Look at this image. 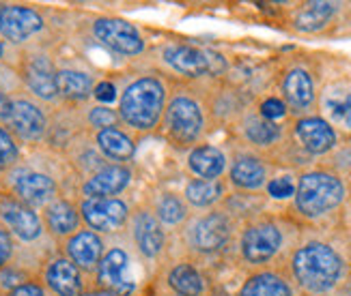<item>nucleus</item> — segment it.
<instances>
[{"mask_svg":"<svg viewBox=\"0 0 351 296\" xmlns=\"http://www.w3.org/2000/svg\"><path fill=\"white\" fill-rule=\"evenodd\" d=\"M84 296H114V294L108 290H101V288H93V290H86Z\"/></svg>","mask_w":351,"mask_h":296,"instance_id":"c03bdc74","label":"nucleus"},{"mask_svg":"<svg viewBox=\"0 0 351 296\" xmlns=\"http://www.w3.org/2000/svg\"><path fill=\"white\" fill-rule=\"evenodd\" d=\"M0 226H3L15 241L26 243V245L41 241L45 234L41 215L5 189L0 191Z\"/></svg>","mask_w":351,"mask_h":296,"instance_id":"2eb2a0df","label":"nucleus"},{"mask_svg":"<svg viewBox=\"0 0 351 296\" xmlns=\"http://www.w3.org/2000/svg\"><path fill=\"white\" fill-rule=\"evenodd\" d=\"M43 286L52 296H84V273L63 254L50 258L43 267Z\"/></svg>","mask_w":351,"mask_h":296,"instance_id":"5701e85b","label":"nucleus"},{"mask_svg":"<svg viewBox=\"0 0 351 296\" xmlns=\"http://www.w3.org/2000/svg\"><path fill=\"white\" fill-rule=\"evenodd\" d=\"M45 33L41 11L28 5H0V37L11 48H22Z\"/></svg>","mask_w":351,"mask_h":296,"instance_id":"dca6fc26","label":"nucleus"},{"mask_svg":"<svg viewBox=\"0 0 351 296\" xmlns=\"http://www.w3.org/2000/svg\"><path fill=\"white\" fill-rule=\"evenodd\" d=\"M50 114L45 112L41 101L33 99L28 92H13V110L7 129L15 135L20 144L37 146L43 144L50 131Z\"/></svg>","mask_w":351,"mask_h":296,"instance_id":"9d476101","label":"nucleus"},{"mask_svg":"<svg viewBox=\"0 0 351 296\" xmlns=\"http://www.w3.org/2000/svg\"><path fill=\"white\" fill-rule=\"evenodd\" d=\"M3 189L15 196L30 208H43L60 198V185L52 172L30 163H18L3 174Z\"/></svg>","mask_w":351,"mask_h":296,"instance_id":"6e6552de","label":"nucleus"},{"mask_svg":"<svg viewBox=\"0 0 351 296\" xmlns=\"http://www.w3.org/2000/svg\"><path fill=\"white\" fill-rule=\"evenodd\" d=\"M60 247H63V256L67 260H71L84 275L97 273V267H99L104 252H106V243H104L101 234H97V232L88 230V228L78 230L73 237L60 243Z\"/></svg>","mask_w":351,"mask_h":296,"instance_id":"4be33fe9","label":"nucleus"},{"mask_svg":"<svg viewBox=\"0 0 351 296\" xmlns=\"http://www.w3.org/2000/svg\"><path fill=\"white\" fill-rule=\"evenodd\" d=\"M0 90H3V92H20V90H24L20 77H18V71H15L13 65H5V62H0Z\"/></svg>","mask_w":351,"mask_h":296,"instance_id":"4c0bfd02","label":"nucleus"},{"mask_svg":"<svg viewBox=\"0 0 351 296\" xmlns=\"http://www.w3.org/2000/svg\"><path fill=\"white\" fill-rule=\"evenodd\" d=\"M228 183L237 191L256 193L269 183V163L263 154L254 150H241L228 161Z\"/></svg>","mask_w":351,"mask_h":296,"instance_id":"aec40b11","label":"nucleus"},{"mask_svg":"<svg viewBox=\"0 0 351 296\" xmlns=\"http://www.w3.org/2000/svg\"><path fill=\"white\" fill-rule=\"evenodd\" d=\"M134 178V172L128 165H117L108 163L99 167L97 172L86 176L80 185V200H90V198H119L123 193Z\"/></svg>","mask_w":351,"mask_h":296,"instance_id":"393cba45","label":"nucleus"},{"mask_svg":"<svg viewBox=\"0 0 351 296\" xmlns=\"http://www.w3.org/2000/svg\"><path fill=\"white\" fill-rule=\"evenodd\" d=\"M237 221L224 208H209L183 226V243L194 256H216L235 241Z\"/></svg>","mask_w":351,"mask_h":296,"instance_id":"39448f33","label":"nucleus"},{"mask_svg":"<svg viewBox=\"0 0 351 296\" xmlns=\"http://www.w3.org/2000/svg\"><path fill=\"white\" fill-rule=\"evenodd\" d=\"M280 99L285 101L287 110L293 112L298 118L311 116L317 110V80L306 65H291L280 77Z\"/></svg>","mask_w":351,"mask_h":296,"instance_id":"f3484780","label":"nucleus"},{"mask_svg":"<svg viewBox=\"0 0 351 296\" xmlns=\"http://www.w3.org/2000/svg\"><path fill=\"white\" fill-rule=\"evenodd\" d=\"M11 110H13V92L0 90V124H5V127L11 118Z\"/></svg>","mask_w":351,"mask_h":296,"instance_id":"79ce46f5","label":"nucleus"},{"mask_svg":"<svg viewBox=\"0 0 351 296\" xmlns=\"http://www.w3.org/2000/svg\"><path fill=\"white\" fill-rule=\"evenodd\" d=\"M169 296H177V294H169Z\"/></svg>","mask_w":351,"mask_h":296,"instance_id":"a18cd8bd","label":"nucleus"},{"mask_svg":"<svg viewBox=\"0 0 351 296\" xmlns=\"http://www.w3.org/2000/svg\"><path fill=\"white\" fill-rule=\"evenodd\" d=\"M5 296H50V292H48V288H45L41 282H37V279H30V282L22 284L20 288H15V290H11Z\"/></svg>","mask_w":351,"mask_h":296,"instance_id":"a19ab883","label":"nucleus"},{"mask_svg":"<svg viewBox=\"0 0 351 296\" xmlns=\"http://www.w3.org/2000/svg\"><path fill=\"white\" fill-rule=\"evenodd\" d=\"M128 230L136 254L143 260H158L166 252L169 234H166L164 226L158 221V217L149 208V204H138L132 211Z\"/></svg>","mask_w":351,"mask_h":296,"instance_id":"4468645a","label":"nucleus"},{"mask_svg":"<svg viewBox=\"0 0 351 296\" xmlns=\"http://www.w3.org/2000/svg\"><path fill=\"white\" fill-rule=\"evenodd\" d=\"M295 185H298V178L291 176V174H285V176H276L271 178L267 185H265V191L271 200H289L295 196Z\"/></svg>","mask_w":351,"mask_h":296,"instance_id":"c9c22d12","label":"nucleus"},{"mask_svg":"<svg viewBox=\"0 0 351 296\" xmlns=\"http://www.w3.org/2000/svg\"><path fill=\"white\" fill-rule=\"evenodd\" d=\"M289 273L298 292L306 296H328L347 277V260L337 247L311 239L300 243L289 258Z\"/></svg>","mask_w":351,"mask_h":296,"instance_id":"f03ea898","label":"nucleus"},{"mask_svg":"<svg viewBox=\"0 0 351 296\" xmlns=\"http://www.w3.org/2000/svg\"><path fill=\"white\" fill-rule=\"evenodd\" d=\"M211 124L207 92L198 82H175L160 120V135L173 148L198 146Z\"/></svg>","mask_w":351,"mask_h":296,"instance_id":"f257e3e1","label":"nucleus"},{"mask_svg":"<svg viewBox=\"0 0 351 296\" xmlns=\"http://www.w3.org/2000/svg\"><path fill=\"white\" fill-rule=\"evenodd\" d=\"M82 224L97 234H119L130 224V204L121 198H90L80 200Z\"/></svg>","mask_w":351,"mask_h":296,"instance_id":"ddd939ff","label":"nucleus"},{"mask_svg":"<svg viewBox=\"0 0 351 296\" xmlns=\"http://www.w3.org/2000/svg\"><path fill=\"white\" fill-rule=\"evenodd\" d=\"M24 92L41 101L43 105L60 103L56 88V62L41 48H28L18 52V60L13 62Z\"/></svg>","mask_w":351,"mask_h":296,"instance_id":"1a4fd4ad","label":"nucleus"},{"mask_svg":"<svg viewBox=\"0 0 351 296\" xmlns=\"http://www.w3.org/2000/svg\"><path fill=\"white\" fill-rule=\"evenodd\" d=\"M226 198V183L222 178L218 180H203V178H192L186 185L183 191V200L188 202L190 208L198 211H209L222 204Z\"/></svg>","mask_w":351,"mask_h":296,"instance_id":"7c9ffc66","label":"nucleus"},{"mask_svg":"<svg viewBox=\"0 0 351 296\" xmlns=\"http://www.w3.org/2000/svg\"><path fill=\"white\" fill-rule=\"evenodd\" d=\"M20 157H22L20 142L15 139V135L5 127V124H0V172L5 174L7 170L18 165Z\"/></svg>","mask_w":351,"mask_h":296,"instance_id":"f704fd0d","label":"nucleus"},{"mask_svg":"<svg viewBox=\"0 0 351 296\" xmlns=\"http://www.w3.org/2000/svg\"><path fill=\"white\" fill-rule=\"evenodd\" d=\"M41 221L45 228V234H50L56 243H63L75 232L82 230V217L80 208L69 198H56L48 206L41 208Z\"/></svg>","mask_w":351,"mask_h":296,"instance_id":"b1692460","label":"nucleus"},{"mask_svg":"<svg viewBox=\"0 0 351 296\" xmlns=\"http://www.w3.org/2000/svg\"><path fill=\"white\" fill-rule=\"evenodd\" d=\"M97 288L108 290L114 296H134L138 292V275L134 267V256L123 245H112L104 252L95 273Z\"/></svg>","mask_w":351,"mask_h":296,"instance_id":"9b49d317","label":"nucleus"},{"mask_svg":"<svg viewBox=\"0 0 351 296\" xmlns=\"http://www.w3.org/2000/svg\"><path fill=\"white\" fill-rule=\"evenodd\" d=\"M11 58L18 60V56H11V45L0 37V62H5V65H11Z\"/></svg>","mask_w":351,"mask_h":296,"instance_id":"37998d69","label":"nucleus"},{"mask_svg":"<svg viewBox=\"0 0 351 296\" xmlns=\"http://www.w3.org/2000/svg\"><path fill=\"white\" fill-rule=\"evenodd\" d=\"M15 258V239L0 226V271L13 264Z\"/></svg>","mask_w":351,"mask_h":296,"instance_id":"58836bf2","label":"nucleus"},{"mask_svg":"<svg viewBox=\"0 0 351 296\" xmlns=\"http://www.w3.org/2000/svg\"><path fill=\"white\" fill-rule=\"evenodd\" d=\"M90 37L119 56H141L145 52V39L138 28L121 18H95L90 22Z\"/></svg>","mask_w":351,"mask_h":296,"instance_id":"f8f14e48","label":"nucleus"},{"mask_svg":"<svg viewBox=\"0 0 351 296\" xmlns=\"http://www.w3.org/2000/svg\"><path fill=\"white\" fill-rule=\"evenodd\" d=\"M171 82L158 71L141 73L121 90L117 114L119 122L132 135H147L160 127L166 101L171 95Z\"/></svg>","mask_w":351,"mask_h":296,"instance_id":"7ed1b4c3","label":"nucleus"},{"mask_svg":"<svg viewBox=\"0 0 351 296\" xmlns=\"http://www.w3.org/2000/svg\"><path fill=\"white\" fill-rule=\"evenodd\" d=\"M93 99H97V103L101 105H108L117 99V86L114 82L110 80H101L95 84V90H93Z\"/></svg>","mask_w":351,"mask_h":296,"instance_id":"ea45409f","label":"nucleus"},{"mask_svg":"<svg viewBox=\"0 0 351 296\" xmlns=\"http://www.w3.org/2000/svg\"><path fill=\"white\" fill-rule=\"evenodd\" d=\"M347 200V185L328 167L306 170L298 176L293 208L304 221H319L341 208Z\"/></svg>","mask_w":351,"mask_h":296,"instance_id":"20e7f679","label":"nucleus"},{"mask_svg":"<svg viewBox=\"0 0 351 296\" xmlns=\"http://www.w3.org/2000/svg\"><path fill=\"white\" fill-rule=\"evenodd\" d=\"M239 256L250 267H267L287 247V230L274 217H254L239 232Z\"/></svg>","mask_w":351,"mask_h":296,"instance_id":"423d86ee","label":"nucleus"},{"mask_svg":"<svg viewBox=\"0 0 351 296\" xmlns=\"http://www.w3.org/2000/svg\"><path fill=\"white\" fill-rule=\"evenodd\" d=\"M237 296H298V288L289 271L261 269L243 282Z\"/></svg>","mask_w":351,"mask_h":296,"instance_id":"bb28decb","label":"nucleus"},{"mask_svg":"<svg viewBox=\"0 0 351 296\" xmlns=\"http://www.w3.org/2000/svg\"><path fill=\"white\" fill-rule=\"evenodd\" d=\"M166 284L177 296H203L207 290L205 275L190 262H177L166 273Z\"/></svg>","mask_w":351,"mask_h":296,"instance_id":"2f4dec72","label":"nucleus"},{"mask_svg":"<svg viewBox=\"0 0 351 296\" xmlns=\"http://www.w3.org/2000/svg\"><path fill=\"white\" fill-rule=\"evenodd\" d=\"M188 167L196 178L218 180L226 174L228 157L222 148L213 144H198L188 152Z\"/></svg>","mask_w":351,"mask_h":296,"instance_id":"c85d7f7f","label":"nucleus"},{"mask_svg":"<svg viewBox=\"0 0 351 296\" xmlns=\"http://www.w3.org/2000/svg\"><path fill=\"white\" fill-rule=\"evenodd\" d=\"M258 116H263L265 120L269 122H280L289 116V110L287 105L280 97H267L261 101V105H258Z\"/></svg>","mask_w":351,"mask_h":296,"instance_id":"e433bc0d","label":"nucleus"},{"mask_svg":"<svg viewBox=\"0 0 351 296\" xmlns=\"http://www.w3.org/2000/svg\"><path fill=\"white\" fill-rule=\"evenodd\" d=\"M339 11V5L334 3H306L298 9L293 18V28L300 33H319L328 26V22Z\"/></svg>","mask_w":351,"mask_h":296,"instance_id":"473e14b6","label":"nucleus"},{"mask_svg":"<svg viewBox=\"0 0 351 296\" xmlns=\"http://www.w3.org/2000/svg\"><path fill=\"white\" fill-rule=\"evenodd\" d=\"M95 77L90 71L75 65H56V88L58 99L67 105H80L93 97Z\"/></svg>","mask_w":351,"mask_h":296,"instance_id":"a878e982","label":"nucleus"},{"mask_svg":"<svg viewBox=\"0 0 351 296\" xmlns=\"http://www.w3.org/2000/svg\"><path fill=\"white\" fill-rule=\"evenodd\" d=\"M90 139H93V144L99 150L101 157L117 165H125L136 154V137L121 127V124L93 131V137Z\"/></svg>","mask_w":351,"mask_h":296,"instance_id":"cd10ccee","label":"nucleus"},{"mask_svg":"<svg viewBox=\"0 0 351 296\" xmlns=\"http://www.w3.org/2000/svg\"><path fill=\"white\" fill-rule=\"evenodd\" d=\"M319 116H322L330 127L351 137V77H339V80L328 82L317 99Z\"/></svg>","mask_w":351,"mask_h":296,"instance_id":"a211bd4d","label":"nucleus"},{"mask_svg":"<svg viewBox=\"0 0 351 296\" xmlns=\"http://www.w3.org/2000/svg\"><path fill=\"white\" fill-rule=\"evenodd\" d=\"M162 60L181 82H201L203 77L218 80L228 69V62L222 54L209 48H198L192 43H169L162 48Z\"/></svg>","mask_w":351,"mask_h":296,"instance_id":"0eeeda50","label":"nucleus"},{"mask_svg":"<svg viewBox=\"0 0 351 296\" xmlns=\"http://www.w3.org/2000/svg\"><path fill=\"white\" fill-rule=\"evenodd\" d=\"M293 139L306 157H326L339 146V133L322 116H302L293 122Z\"/></svg>","mask_w":351,"mask_h":296,"instance_id":"6ab92c4d","label":"nucleus"},{"mask_svg":"<svg viewBox=\"0 0 351 296\" xmlns=\"http://www.w3.org/2000/svg\"><path fill=\"white\" fill-rule=\"evenodd\" d=\"M237 122H239L241 139L258 154H267V152L287 144L285 124L269 122L263 116H258V112L246 110V114H243Z\"/></svg>","mask_w":351,"mask_h":296,"instance_id":"412c9836","label":"nucleus"},{"mask_svg":"<svg viewBox=\"0 0 351 296\" xmlns=\"http://www.w3.org/2000/svg\"><path fill=\"white\" fill-rule=\"evenodd\" d=\"M82 120L86 124V129H90V131H99L106 127H117V124H121L117 110H112L110 105H101V103L88 105Z\"/></svg>","mask_w":351,"mask_h":296,"instance_id":"72a5a7b5","label":"nucleus"},{"mask_svg":"<svg viewBox=\"0 0 351 296\" xmlns=\"http://www.w3.org/2000/svg\"><path fill=\"white\" fill-rule=\"evenodd\" d=\"M149 208L154 211L158 217V221L164 226V230H179L188 224L190 219V206L179 193L173 191H162L156 196V200L151 202Z\"/></svg>","mask_w":351,"mask_h":296,"instance_id":"c756f323","label":"nucleus"}]
</instances>
